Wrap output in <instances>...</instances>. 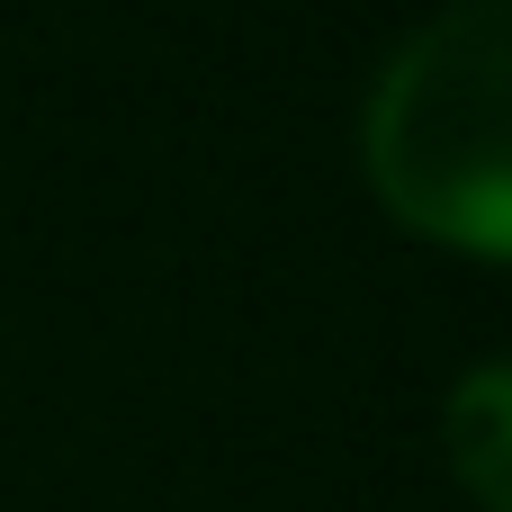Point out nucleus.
Instances as JSON below:
<instances>
[{
  "mask_svg": "<svg viewBox=\"0 0 512 512\" xmlns=\"http://www.w3.org/2000/svg\"><path fill=\"white\" fill-rule=\"evenodd\" d=\"M360 180L405 234L512 261V0H450L378 63Z\"/></svg>",
  "mask_w": 512,
  "mask_h": 512,
  "instance_id": "1",
  "label": "nucleus"
},
{
  "mask_svg": "<svg viewBox=\"0 0 512 512\" xmlns=\"http://www.w3.org/2000/svg\"><path fill=\"white\" fill-rule=\"evenodd\" d=\"M441 450H450V477L486 512H512V360H486L450 387Z\"/></svg>",
  "mask_w": 512,
  "mask_h": 512,
  "instance_id": "2",
  "label": "nucleus"
}]
</instances>
